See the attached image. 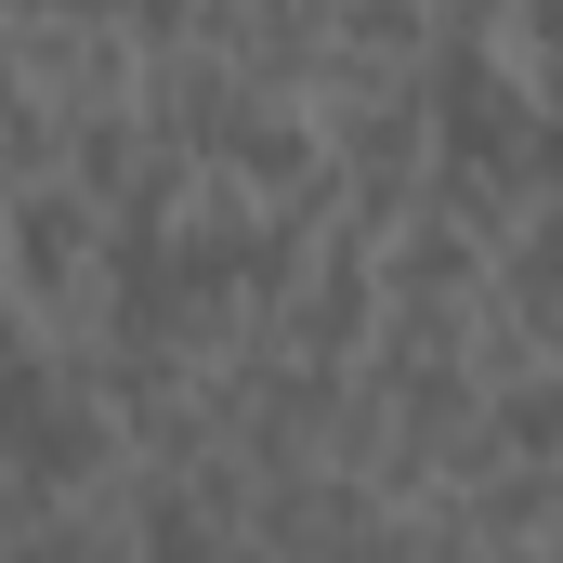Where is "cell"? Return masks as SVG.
<instances>
[{
	"mask_svg": "<svg viewBox=\"0 0 563 563\" xmlns=\"http://www.w3.org/2000/svg\"><path fill=\"white\" fill-rule=\"evenodd\" d=\"M498 26V66L525 79V106L563 132V0H538V13H485Z\"/></svg>",
	"mask_w": 563,
	"mask_h": 563,
	"instance_id": "3",
	"label": "cell"
},
{
	"mask_svg": "<svg viewBox=\"0 0 563 563\" xmlns=\"http://www.w3.org/2000/svg\"><path fill=\"white\" fill-rule=\"evenodd\" d=\"M13 79H26V40H13V13H0V106H13Z\"/></svg>",
	"mask_w": 563,
	"mask_h": 563,
	"instance_id": "5",
	"label": "cell"
},
{
	"mask_svg": "<svg viewBox=\"0 0 563 563\" xmlns=\"http://www.w3.org/2000/svg\"><path fill=\"white\" fill-rule=\"evenodd\" d=\"M538 223H551V236H563V197H551V210H538Z\"/></svg>",
	"mask_w": 563,
	"mask_h": 563,
	"instance_id": "7",
	"label": "cell"
},
{
	"mask_svg": "<svg viewBox=\"0 0 563 563\" xmlns=\"http://www.w3.org/2000/svg\"><path fill=\"white\" fill-rule=\"evenodd\" d=\"M498 445L525 472H563V367H538L525 394H498Z\"/></svg>",
	"mask_w": 563,
	"mask_h": 563,
	"instance_id": "4",
	"label": "cell"
},
{
	"mask_svg": "<svg viewBox=\"0 0 563 563\" xmlns=\"http://www.w3.org/2000/svg\"><path fill=\"white\" fill-rule=\"evenodd\" d=\"M13 197H26V184H13V170H0V223H13Z\"/></svg>",
	"mask_w": 563,
	"mask_h": 563,
	"instance_id": "6",
	"label": "cell"
},
{
	"mask_svg": "<svg viewBox=\"0 0 563 563\" xmlns=\"http://www.w3.org/2000/svg\"><path fill=\"white\" fill-rule=\"evenodd\" d=\"M0 288L26 301L40 341H92L106 328V210L79 184H26L0 223Z\"/></svg>",
	"mask_w": 563,
	"mask_h": 563,
	"instance_id": "1",
	"label": "cell"
},
{
	"mask_svg": "<svg viewBox=\"0 0 563 563\" xmlns=\"http://www.w3.org/2000/svg\"><path fill=\"white\" fill-rule=\"evenodd\" d=\"M459 525H472L498 563H563V472H525V459L485 472V485L459 498Z\"/></svg>",
	"mask_w": 563,
	"mask_h": 563,
	"instance_id": "2",
	"label": "cell"
}]
</instances>
